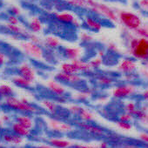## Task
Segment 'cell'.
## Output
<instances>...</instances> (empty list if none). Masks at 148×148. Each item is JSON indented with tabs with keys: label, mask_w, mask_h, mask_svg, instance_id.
Returning <instances> with one entry per match:
<instances>
[{
	"label": "cell",
	"mask_w": 148,
	"mask_h": 148,
	"mask_svg": "<svg viewBox=\"0 0 148 148\" xmlns=\"http://www.w3.org/2000/svg\"><path fill=\"white\" fill-rule=\"evenodd\" d=\"M79 126H80L81 128H83L84 130H86V131H87V132H91V133H92V134H95V135H101V134H103V132H104V131H103L100 127L95 126V125H91V124H88V123H86V122H82V123H80V124H79Z\"/></svg>",
	"instance_id": "obj_20"
},
{
	"label": "cell",
	"mask_w": 148,
	"mask_h": 148,
	"mask_svg": "<svg viewBox=\"0 0 148 148\" xmlns=\"http://www.w3.org/2000/svg\"><path fill=\"white\" fill-rule=\"evenodd\" d=\"M143 98L146 100V101H148V90H146V91H145L144 92H143Z\"/></svg>",
	"instance_id": "obj_50"
},
{
	"label": "cell",
	"mask_w": 148,
	"mask_h": 148,
	"mask_svg": "<svg viewBox=\"0 0 148 148\" xmlns=\"http://www.w3.org/2000/svg\"><path fill=\"white\" fill-rule=\"evenodd\" d=\"M125 110L127 111V112L128 113H130V114H132L135 110H136V107H135V105L133 104V103H128L126 106H125Z\"/></svg>",
	"instance_id": "obj_41"
},
{
	"label": "cell",
	"mask_w": 148,
	"mask_h": 148,
	"mask_svg": "<svg viewBox=\"0 0 148 148\" xmlns=\"http://www.w3.org/2000/svg\"><path fill=\"white\" fill-rule=\"evenodd\" d=\"M99 148H107V144L105 143V142L104 143H101Z\"/></svg>",
	"instance_id": "obj_53"
},
{
	"label": "cell",
	"mask_w": 148,
	"mask_h": 148,
	"mask_svg": "<svg viewBox=\"0 0 148 148\" xmlns=\"http://www.w3.org/2000/svg\"><path fill=\"white\" fill-rule=\"evenodd\" d=\"M18 75L22 76L23 78L32 81L34 83L37 78V74L34 68L27 62H23L18 67Z\"/></svg>",
	"instance_id": "obj_7"
},
{
	"label": "cell",
	"mask_w": 148,
	"mask_h": 148,
	"mask_svg": "<svg viewBox=\"0 0 148 148\" xmlns=\"http://www.w3.org/2000/svg\"><path fill=\"white\" fill-rule=\"evenodd\" d=\"M5 104L8 107H10L13 110H17L19 112H26V113H34L38 111L35 106L31 105L25 99H18L13 96L5 98Z\"/></svg>",
	"instance_id": "obj_5"
},
{
	"label": "cell",
	"mask_w": 148,
	"mask_h": 148,
	"mask_svg": "<svg viewBox=\"0 0 148 148\" xmlns=\"http://www.w3.org/2000/svg\"><path fill=\"white\" fill-rule=\"evenodd\" d=\"M49 125L50 127L54 130V131H58V132H70L72 130V126L68 124V123H64L58 120L51 119L49 121Z\"/></svg>",
	"instance_id": "obj_18"
},
{
	"label": "cell",
	"mask_w": 148,
	"mask_h": 148,
	"mask_svg": "<svg viewBox=\"0 0 148 148\" xmlns=\"http://www.w3.org/2000/svg\"><path fill=\"white\" fill-rule=\"evenodd\" d=\"M19 47L25 55L35 60L43 61L45 59V51L41 45H36L29 40H23L19 43Z\"/></svg>",
	"instance_id": "obj_4"
},
{
	"label": "cell",
	"mask_w": 148,
	"mask_h": 148,
	"mask_svg": "<svg viewBox=\"0 0 148 148\" xmlns=\"http://www.w3.org/2000/svg\"><path fill=\"white\" fill-rule=\"evenodd\" d=\"M44 45L51 50H57L61 46V40L54 35H47L43 39Z\"/></svg>",
	"instance_id": "obj_17"
},
{
	"label": "cell",
	"mask_w": 148,
	"mask_h": 148,
	"mask_svg": "<svg viewBox=\"0 0 148 148\" xmlns=\"http://www.w3.org/2000/svg\"><path fill=\"white\" fill-rule=\"evenodd\" d=\"M6 62H7L6 55L3 51H0V65H4Z\"/></svg>",
	"instance_id": "obj_45"
},
{
	"label": "cell",
	"mask_w": 148,
	"mask_h": 148,
	"mask_svg": "<svg viewBox=\"0 0 148 148\" xmlns=\"http://www.w3.org/2000/svg\"><path fill=\"white\" fill-rule=\"evenodd\" d=\"M140 71H141V73L143 74V75L146 78V79L148 80V64L143 66V67L141 68Z\"/></svg>",
	"instance_id": "obj_47"
},
{
	"label": "cell",
	"mask_w": 148,
	"mask_h": 148,
	"mask_svg": "<svg viewBox=\"0 0 148 148\" xmlns=\"http://www.w3.org/2000/svg\"><path fill=\"white\" fill-rule=\"evenodd\" d=\"M107 48L110 51H112V52H118L119 51V49H118V46L116 44L114 43H109L107 45Z\"/></svg>",
	"instance_id": "obj_44"
},
{
	"label": "cell",
	"mask_w": 148,
	"mask_h": 148,
	"mask_svg": "<svg viewBox=\"0 0 148 148\" xmlns=\"http://www.w3.org/2000/svg\"><path fill=\"white\" fill-rule=\"evenodd\" d=\"M132 119V115L130 113H125L120 116V121H124V122H129Z\"/></svg>",
	"instance_id": "obj_42"
},
{
	"label": "cell",
	"mask_w": 148,
	"mask_h": 148,
	"mask_svg": "<svg viewBox=\"0 0 148 148\" xmlns=\"http://www.w3.org/2000/svg\"><path fill=\"white\" fill-rule=\"evenodd\" d=\"M54 18L59 23H62L64 25H72L74 21L77 19V17L72 12H70L67 11H63V12L55 13Z\"/></svg>",
	"instance_id": "obj_12"
},
{
	"label": "cell",
	"mask_w": 148,
	"mask_h": 148,
	"mask_svg": "<svg viewBox=\"0 0 148 148\" xmlns=\"http://www.w3.org/2000/svg\"><path fill=\"white\" fill-rule=\"evenodd\" d=\"M71 62L73 64L74 66H75V68L77 69L79 73H90L92 70L89 62L85 61L82 58L75 59V60H72Z\"/></svg>",
	"instance_id": "obj_16"
},
{
	"label": "cell",
	"mask_w": 148,
	"mask_h": 148,
	"mask_svg": "<svg viewBox=\"0 0 148 148\" xmlns=\"http://www.w3.org/2000/svg\"><path fill=\"white\" fill-rule=\"evenodd\" d=\"M5 28L11 32L12 33V35H15V36H18L20 38H28L29 34L31 33V32L25 28H24L23 26H21L20 25H11L9 23H6L5 24Z\"/></svg>",
	"instance_id": "obj_14"
},
{
	"label": "cell",
	"mask_w": 148,
	"mask_h": 148,
	"mask_svg": "<svg viewBox=\"0 0 148 148\" xmlns=\"http://www.w3.org/2000/svg\"><path fill=\"white\" fill-rule=\"evenodd\" d=\"M12 82L16 86L21 87V88H30L33 85V82H32V81L25 79V78H23L20 75H16V76L12 77Z\"/></svg>",
	"instance_id": "obj_19"
},
{
	"label": "cell",
	"mask_w": 148,
	"mask_h": 148,
	"mask_svg": "<svg viewBox=\"0 0 148 148\" xmlns=\"http://www.w3.org/2000/svg\"><path fill=\"white\" fill-rule=\"evenodd\" d=\"M10 13L12 15L16 16V17H20L21 14H22V11H21V9L18 6H15L14 5V6H12L10 8Z\"/></svg>",
	"instance_id": "obj_39"
},
{
	"label": "cell",
	"mask_w": 148,
	"mask_h": 148,
	"mask_svg": "<svg viewBox=\"0 0 148 148\" xmlns=\"http://www.w3.org/2000/svg\"><path fill=\"white\" fill-rule=\"evenodd\" d=\"M3 119H4L5 121H8V120H9V118H8V116H7V115H4Z\"/></svg>",
	"instance_id": "obj_54"
},
{
	"label": "cell",
	"mask_w": 148,
	"mask_h": 148,
	"mask_svg": "<svg viewBox=\"0 0 148 148\" xmlns=\"http://www.w3.org/2000/svg\"><path fill=\"white\" fill-rule=\"evenodd\" d=\"M138 64L134 58H124L120 61L118 65V69L125 74L127 73H133V71L137 69Z\"/></svg>",
	"instance_id": "obj_8"
},
{
	"label": "cell",
	"mask_w": 148,
	"mask_h": 148,
	"mask_svg": "<svg viewBox=\"0 0 148 148\" xmlns=\"http://www.w3.org/2000/svg\"><path fill=\"white\" fill-rule=\"evenodd\" d=\"M27 27H28V30L32 32V33H39L43 31L44 29V25H43V23L41 21V19L38 17H32L30 21L28 22V25H27Z\"/></svg>",
	"instance_id": "obj_15"
},
{
	"label": "cell",
	"mask_w": 148,
	"mask_h": 148,
	"mask_svg": "<svg viewBox=\"0 0 148 148\" xmlns=\"http://www.w3.org/2000/svg\"><path fill=\"white\" fill-rule=\"evenodd\" d=\"M3 138L6 143L14 145H18L23 142V137L18 134H5L3 136Z\"/></svg>",
	"instance_id": "obj_24"
},
{
	"label": "cell",
	"mask_w": 148,
	"mask_h": 148,
	"mask_svg": "<svg viewBox=\"0 0 148 148\" xmlns=\"http://www.w3.org/2000/svg\"><path fill=\"white\" fill-rule=\"evenodd\" d=\"M80 109H81V106H71V107H69V111L72 112L73 114H79Z\"/></svg>",
	"instance_id": "obj_43"
},
{
	"label": "cell",
	"mask_w": 148,
	"mask_h": 148,
	"mask_svg": "<svg viewBox=\"0 0 148 148\" xmlns=\"http://www.w3.org/2000/svg\"><path fill=\"white\" fill-rule=\"evenodd\" d=\"M1 125H2V121L0 120V126H1Z\"/></svg>",
	"instance_id": "obj_55"
},
{
	"label": "cell",
	"mask_w": 148,
	"mask_h": 148,
	"mask_svg": "<svg viewBox=\"0 0 148 148\" xmlns=\"http://www.w3.org/2000/svg\"><path fill=\"white\" fill-rule=\"evenodd\" d=\"M78 115L84 121H91L93 119V115L92 114V112H90L87 109L83 108V107H81Z\"/></svg>",
	"instance_id": "obj_30"
},
{
	"label": "cell",
	"mask_w": 148,
	"mask_h": 148,
	"mask_svg": "<svg viewBox=\"0 0 148 148\" xmlns=\"http://www.w3.org/2000/svg\"><path fill=\"white\" fill-rule=\"evenodd\" d=\"M118 126H119V128H121V129H123V130H126V131H128V130H130V129L132 128V125H131L130 123H128V122H124V121H120V120L118 122Z\"/></svg>",
	"instance_id": "obj_40"
},
{
	"label": "cell",
	"mask_w": 148,
	"mask_h": 148,
	"mask_svg": "<svg viewBox=\"0 0 148 148\" xmlns=\"http://www.w3.org/2000/svg\"><path fill=\"white\" fill-rule=\"evenodd\" d=\"M50 144L56 148H69L72 144L68 140L59 139V138H51L50 139Z\"/></svg>",
	"instance_id": "obj_23"
},
{
	"label": "cell",
	"mask_w": 148,
	"mask_h": 148,
	"mask_svg": "<svg viewBox=\"0 0 148 148\" xmlns=\"http://www.w3.org/2000/svg\"><path fill=\"white\" fill-rule=\"evenodd\" d=\"M12 131L15 132V134H18L21 137H27L30 135V129L23 126L18 122L12 125Z\"/></svg>",
	"instance_id": "obj_21"
},
{
	"label": "cell",
	"mask_w": 148,
	"mask_h": 148,
	"mask_svg": "<svg viewBox=\"0 0 148 148\" xmlns=\"http://www.w3.org/2000/svg\"><path fill=\"white\" fill-rule=\"evenodd\" d=\"M135 78H136V76L134 75L133 73H127V74H125V77H124L125 80H126V81H132Z\"/></svg>",
	"instance_id": "obj_46"
},
{
	"label": "cell",
	"mask_w": 148,
	"mask_h": 148,
	"mask_svg": "<svg viewBox=\"0 0 148 148\" xmlns=\"http://www.w3.org/2000/svg\"><path fill=\"white\" fill-rule=\"evenodd\" d=\"M89 64H90L92 70L93 69H99L103 64V58L100 57H95L89 61Z\"/></svg>",
	"instance_id": "obj_34"
},
{
	"label": "cell",
	"mask_w": 148,
	"mask_h": 148,
	"mask_svg": "<svg viewBox=\"0 0 148 148\" xmlns=\"http://www.w3.org/2000/svg\"><path fill=\"white\" fill-rule=\"evenodd\" d=\"M97 81L102 86H110L113 83V80L108 76H99Z\"/></svg>",
	"instance_id": "obj_35"
},
{
	"label": "cell",
	"mask_w": 148,
	"mask_h": 148,
	"mask_svg": "<svg viewBox=\"0 0 148 148\" xmlns=\"http://www.w3.org/2000/svg\"><path fill=\"white\" fill-rule=\"evenodd\" d=\"M13 92V88L11 86L6 84H3L0 86V97L8 98L10 96H12Z\"/></svg>",
	"instance_id": "obj_27"
},
{
	"label": "cell",
	"mask_w": 148,
	"mask_h": 148,
	"mask_svg": "<svg viewBox=\"0 0 148 148\" xmlns=\"http://www.w3.org/2000/svg\"><path fill=\"white\" fill-rule=\"evenodd\" d=\"M79 39L82 44H89L93 41V37L88 32H82L79 35Z\"/></svg>",
	"instance_id": "obj_31"
},
{
	"label": "cell",
	"mask_w": 148,
	"mask_h": 148,
	"mask_svg": "<svg viewBox=\"0 0 148 148\" xmlns=\"http://www.w3.org/2000/svg\"><path fill=\"white\" fill-rule=\"evenodd\" d=\"M137 4L143 12L148 13V0H138Z\"/></svg>",
	"instance_id": "obj_36"
},
{
	"label": "cell",
	"mask_w": 148,
	"mask_h": 148,
	"mask_svg": "<svg viewBox=\"0 0 148 148\" xmlns=\"http://www.w3.org/2000/svg\"><path fill=\"white\" fill-rule=\"evenodd\" d=\"M132 115H134V116H136L142 123H145V124H146V123H148V113H146L145 111H143V110H135L132 113Z\"/></svg>",
	"instance_id": "obj_29"
},
{
	"label": "cell",
	"mask_w": 148,
	"mask_h": 148,
	"mask_svg": "<svg viewBox=\"0 0 148 148\" xmlns=\"http://www.w3.org/2000/svg\"><path fill=\"white\" fill-rule=\"evenodd\" d=\"M87 1V9L88 11L92 12V13L98 14L99 16H102L108 19L109 21H112L113 23H118V14L115 12L114 10H112L110 6L104 3L98 2L96 0H86Z\"/></svg>",
	"instance_id": "obj_2"
},
{
	"label": "cell",
	"mask_w": 148,
	"mask_h": 148,
	"mask_svg": "<svg viewBox=\"0 0 148 148\" xmlns=\"http://www.w3.org/2000/svg\"><path fill=\"white\" fill-rule=\"evenodd\" d=\"M36 148H56L54 146H51V145H38Z\"/></svg>",
	"instance_id": "obj_51"
},
{
	"label": "cell",
	"mask_w": 148,
	"mask_h": 148,
	"mask_svg": "<svg viewBox=\"0 0 148 148\" xmlns=\"http://www.w3.org/2000/svg\"><path fill=\"white\" fill-rule=\"evenodd\" d=\"M82 53H83L82 48L79 46L64 47L63 49V56L70 61L81 58Z\"/></svg>",
	"instance_id": "obj_10"
},
{
	"label": "cell",
	"mask_w": 148,
	"mask_h": 148,
	"mask_svg": "<svg viewBox=\"0 0 148 148\" xmlns=\"http://www.w3.org/2000/svg\"><path fill=\"white\" fill-rule=\"evenodd\" d=\"M105 51H102V50H100V51H99V57H100V58H102V57H104L105 56Z\"/></svg>",
	"instance_id": "obj_52"
},
{
	"label": "cell",
	"mask_w": 148,
	"mask_h": 148,
	"mask_svg": "<svg viewBox=\"0 0 148 148\" xmlns=\"http://www.w3.org/2000/svg\"><path fill=\"white\" fill-rule=\"evenodd\" d=\"M7 23L11 24V25H18L20 24V20H19L18 17H16V16H14V15L10 14V15L7 17Z\"/></svg>",
	"instance_id": "obj_38"
},
{
	"label": "cell",
	"mask_w": 148,
	"mask_h": 148,
	"mask_svg": "<svg viewBox=\"0 0 148 148\" xmlns=\"http://www.w3.org/2000/svg\"><path fill=\"white\" fill-rule=\"evenodd\" d=\"M92 94V92L90 90H87V91H82V92H79V93L76 94V98L79 100H83V99H87L90 95Z\"/></svg>",
	"instance_id": "obj_37"
},
{
	"label": "cell",
	"mask_w": 148,
	"mask_h": 148,
	"mask_svg": "<svg viewBox=\"0 0 148 148\" xmlns=\"http://www.w3.org/2000/svg\"><path fill=\"white\" fill-rule=\"evenodd\" d=\"M17 122L19 123L20 125H22L23 126L28 128V129H32V127L33 126V120L28 117V116H18L17 118Z\"/></svg>",
	"instance_id": "obj_26"
},
{
	"label": "cell",
	"mask_w": 148,
	"mask_h": 148,
	"mask_svg": "<svg viewBox=\"0 0 148 148\" xmlns=\"http://www.w3.org/2000/svg\"><path fill=\"white\" fill-rule=\"evenodd\" d=\"M74 148H99L95 145H77L74 146Z\"/></svg>",
	"instance_id": "obj_48"
},
{
	"label": "cell",
	"mask_w": 148,
	"mask_h": 148,
	"mask_svg": "<svg viewBox=\"0 0 148 148\" xmlns=\"http://www.w3.org/2000/svg\"><path fill=\"white\" fill-rule=\"evenodd\" d=\"M139 137H140V138L142 140H144L145 142L148 143V134L147 133H142V134L139 135Z\"/></svg>",
	"instance_id": "obj_49"
},
{
	"label": "cell",
	"mask_w": 148,
	"mask_h": 148,
	"mask_svg": "<svg viewBox=\"0 0 148 148\" xmlns=\"http://www.w3.org/2000/svg\"><path fill=\"white\" fill-rule=\"evenodd\" d=\"M128 50L134 59L148 62V38L136 36L130 38L128 40Z\"/></svg>",
	"instance_id": "obj_1"
},
{
	"label": "cell",
	"mask_w": 148,
	"mask_h": 148,
	"mask_svg": "<svg viewBox=\"0 0 148 148\" xmlns=\"http://www.w3.org/2000/svg\"><path fill=\"white\" fill-rule=\"evenodd\" d=\"M46 86L49 91H51L53 94H55L58 97L64 96L66 92V89L63 86V83L56 80L55 79L49 80L46 84Z\"/></svg>",
	"instance_id": "obj_13"
},
{
	"label": "cell",
	"mask_w": 148,
	"mask_h": 148,
	"mask_svg": "<svg viewBox=\"0 0 148 148\" xmlns=\"http://www.w3.org/2000/svg\"><path fill=\"white\" fill-rule=\"evenodd\" d=\"M54 79L61 83L64 84H69V85H73V84H78L82 81V77L78 74H68L65 72H63L61 71H58L55 73Z\"/></svg>",
	"instance_id": "obj_6"
},
{
	"label": "cell",
	"mask_w": 148,
	"mask_h": 148,
	"mask_svg": "<svg viewBox=\"0 0 148 148\" xmlns=\"http://www.w3.org/2000/svg\"><path fill=\"white\" fill-rule=\"evenodd\" d=\"M134 32H135L136 37L148 38V27H146V26H145V25H141V26H140L139 28H138Z\"/></svg>",
	"instance_id": "obj_32"
},
{
	"label": "cell",
	"mask_w": 148,
	"mask_h": 148,
	"mask_svg": "<svg viewBox=\"0 0 148 148\" xmlns=\"http://www.w3.org/2000/svg\"><path fill=\"white\" fill-rule=\"evenodd\" d=\"M83 25L87 30L92 31V32H99L103 29V24L99 20H98V19H96L91 16H86L84 18Z\"/></svg>",
	"instance_id": "obj_11"
},
{
	"label": "cell",
	"mask_w": 148,
	"mask_h": 148,
	"mask_svg": "<svg viewBox=\"0 0 148 148\" xmlns=\"http://www.w3.org/2000/svg\"><path fill=\"white\" fill-rule=\"evenodd\" d=\"M59 69L61 71L68 73V74H78L79 71L73 65L71 62H64L59 65Z\"/></svg>",
	"instance_id": "obj_22"
},
{
	"label": "cell",
	"mask_w": 148,
	"mask_h": 148,
	"mask_svg": "<svg viewBox=\"0 0 148 148\" xmlns=\"http://www.w3.org/2000/svg\"><path fill=\"white\" fill-rule=\"evenodd\" d=\"M27 40H29V41H31V42L36 44V45H41V46L44 45V41H43V39H41V38L38 36V34H36V33L31 32V33L29 34L28 38H27Z\"/></svg>",
	"instance_id": "obj_33"
},
{
	"label": "cell",
	"mask_w": 148,
	"mask_h": 148,
	"mask_svg": "<svg viewBox=\"0 0 148 148\" xmlns=\"http://www.w3.org/2000/svg\"><path fill=\"white\" fill-rule=\"evenodd\" d=\"M117 14L119 23H120L128 31L135 32L138 28H139L142 25L141 18L133 12L127 11H120Z\"/></svg>",
	"instance_id": "obj_3"
},
{
	"label": "cell",
	"mask_w": 148,
	"mask_h": 148,
	"mask_svg": "<svg viewBox=\"0 0 148 148\" xmlns=\"http://www.w3.org/2000/svg\"><path fill=\"white\" fill-rule=\"evenodd\" d=\"M66 3L68 5L79 8V9H87V1L86 0H66Z\"/></svg>",
	"instance_id": "obj_25"
},
{
	"label": "cell",
	"mask_w": 148,
	"mask_h": 148,
	"mask_svg": "<svg viewBox=\"0 0 148 148\" xmlns=\"http://www.w3.org/2000/svg\"><path fill=\"white\" fill-rule=\"evenodd\" d=\"M41 104L43 106L44 108H45L47 111H49L50 112H52L54 113L56 111H57V106L56 104L51 101V100H49V99H43L41 101Z\"/></svg>",
	"instance_id": "obj_28"
},
{
	"label": "cell",
	"mask_w": 148,
	"mask_h": 148,
	"mask_svg": "<svg viewBox=\"0 0 148 148\" xmlns=\"http://www.w3.org/2000/svg\"><path fill=\"white\" fill-rule=\"evenodd\" d=\"M135 92V86L132 85L119 86L112 91V96L115 98H125L132 95Z\"/></svg>",
	"instance_id": "obj_9"
}]
</instances>
